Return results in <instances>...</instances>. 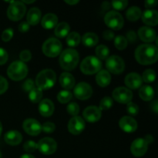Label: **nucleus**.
Instances as JSON below:
<instances>
[{"label": "nucleus", "mask_w": 158, "mask_h": 158, "mask_svg": "<svg viewBox=\"0 0 158 158\" xmlns=\"http://www.w3.org/2000/svg\"><path fill=\"white\" fill-rule=\"evenodd\" d=\"M136 60L141 65H151L158 59L157 46L153 44H143L135 50Z\"/></svg>", "instance_id": "f257e3e1"}, {"label": "nucleus", "mask_w": 158, "mask_h": 158, "mask_svg": "<svg viewBox=\"0 0 158 158\" xmlns=\"http://www.w3.org/2000/svg\"><path fill=\"white\" fill-rule=\"evenodd\" d=\"M79 60V53L76 49H66L60 53L59 62L63 69L70 71L77 67Z\"/></svg>", "instance_id": "f03ea898"}, {"label": "nucleus", "mask_w": 158, "mask_h": 158, "mask_svg": "<svg viewBox=\"0 0 158 158\" xmlns=\"http://www.w3.org/2000/svg\"><path fill=\"white\" fill-rule=\"evenodd\" d=\"M56 80V75L55 72L50 69H43L39 73L35 79L36 87L43 89H49L54 86Z\"/></svg>", "instance_id": "7ed1b4c3"}, {"label": "nucleus", "mask_w": 158, "mask_h": 158, "mask_svg": "<svg viewBox=\"0 0 158 158\" xmlns=\"http://www.w3.org/2000/svg\"><path fill=\"white\" fill-rule=\"evenodd\" d=\"M8 77L14 81L23 80L28 74V67L22 61H15L10 64L7 69Z\"/></svg>", "instance_id": "20e7f679"}, {"label": "nucleus", "mask_w": 158, "mask_h": 158, "mask_svg": "<svg viewBox=\"0 0 158 158\" xmlns=\"http://www.w3.org/2000/svg\"><path fill=\"white\" fill-rule=\"evenodd\" d=\"M102 63L96 56H89L86 57L80 64L82 73L86 75H93L101 70Z\"/></svg>", "instance_id": "39448f33"}, {"label": "nucleus", "mask_w": 158, "mask_h": 158, "mask_svg": "<svg viewBox=\"0 0 158 158\" xmlns=\"http://www.w3.org/2000/svg\"><path fill=\"white\" fill-rule=\"evenodd\" d=\"M63 46L61 42L56 38L48 39L43 45V52L48 57H56L61 53Z\"/></svg>", "instance_id": "423d86ee"}, {"label": "nucleus", "mask_w": 158, "mask_h": 158, "mask_svg": "<svg viewBox=\"0 0 158 158\" xmlns=\"http://www.w3.org/2000/svg\"><path fill=\"white\" fill-rule=\"evenodd\" d=\"M26 11L25 4L20 1H14L8 8L7 15L12 21H19L23 18Z\"/></svg>", "instance_id": "0eeeda50"}, {"label": "nucleus", "mask_w": 158, "mask_h": 158, "mask_svg": "<svg viewBox=\"0 0 158 158\" xmlns=\"http://www.w3.org/2000/svg\"><path fill=\"white\" fill-rule=\"evenodd\" d=\"M104 22L108 27L114 30H119L123 28L124 24L123 16L117 11H110L107 12L104 17Z\"/></svg>", "instance_id": "6e6552de"}, {"label": "nucleus", "mask_w": 158, "mask_h": 158, "mask_svg": "<svg viewBox=\"0 0 158 158\" xmlns=\"http://www.w3.org/2000/svg\"><path fill=\"white\" fill-rule=\"evenodd\" d=\"M106 67L109 73L118 75L124 71L125 63L123 59L118 56H110L106 59Z\"/></svg>", "instance_id": "1a4fd4ad"}, {"label": "nucleus", "mask_w": 158, "mask_h": 158, "mask_svg": "<svg viewBox=\"0 0 158 158\" xmlns=\"http://www.w3.org/2000/svg\"><path fill=\"white\" fill-rule=\"evenodd\" d=\"M38 150L44 155H51L54 154L57 149V143L55 140L50 137H44L37 143Z\"/></svg>", "instance_id": "9d476101"}, {"label": "nucleus", "mask_w": 158, "mask_h": 158, "mask_svg": "<svg viewBox=\"0 0 158 158\" xmlns=\"http://www.w3.org/2000/svg\"><path fill=\"white\" fill-rule=\"evenodd\" d=\"M113 98L120 103H127L131 102L133 98V93L131 89L127 87L116 88L113 92Z\"/></svg>", "instance_id": "9b49d317"}, {"label": "nucleus", "mask_w": 158, "mask_h": 158, "mask_svg": "<svg viewBox=\"0 0 158 158\" xmlns=\"http://www.w3.org/2000/svg\"><path fill=\"white\" fill-rule=\"evenodd\" d=\"M93 89L88 83L82 82L78 83L74 88V94L77 99L80 100H88L92 96Z\"/></svg>", "instance_id": "f8f14e48"}, {"label": "nucleus", "mask_w": 158, "mask_h": 158, "mask_svg": "<svg viewBox=\"0 0 158 158\" xmlns=\"http://www.w3.org/2000/svg\"><path fill=\"white\" fill-rule=\"evenodd\" d=\"M23 128L26 134L31 136L39 135L42 131V125L35 119H26L23 122Z\"/></svg>", "instance_id": "ddd939ff"}, {"label": "nucleus", "mask_w": 158, "mask_h": 158, "mask_svg": "<svg viewBox=\"0 0 158 158\" xmlns=\"http://www.w3.org/2000/svg\"><path fill=\"white\" fill-rule=\"evenodd\" d=\"M148 143L143 138H138L134 140L131 146V151L135 157H140L144 155L148 151Z\"/></svg>", "instance_id": "4468645a"}, {"label": "nucleus", "mask_w": 158, "mask_h": 158, "mask_svg": "<svg viewBox=\"0 0 158 158\" xmlns=\"http://www.w3.org/2000/svg\"><path fill=\"white\" fill-rule=\"evenodd\" d=\"M85 129V122L82 117L79 116L72 117L68 123V130L73 135L81 134Z\"/></svg>", "instance_id": "2eb2a0df"}, {"label": "nucleus", "mask_w": 158, "mask_h": 158, "mask_svg": "<svg viewBox=\"0 0 158 158\" xmlns=\"http://www.w3.org/2000/svg\"><path fill=\"white\" fill-rule=\"evenodd\" d=\"M102 112L100 108L96 106H90L83 110V116L86 121L89 123H95L101 118Z\"/></svg>", "instance_id": "dca6fc26"}, {"label": "nucleus", "mask_w": 158, "mask_h": 158, "mask_svg": "<svg viewBox=\"0 0 158 158\" xmlns=\"http://www.w3.org/2000/svg\"><path fill=\"white\" fill-rule=\"evenodd\" d=\"M124 82L129 89H137L140 88V86H141L142 83H143V80L140 74L137 73H131L126 76Z\"/></svg>", "instance_id": "f3484780"}, {"label": "nucleus", "mask_w": 158, "mask_h": 158, "mask_svg": "<svg viewBox=\"0 0 158 158\" xmlns=\"http://www.w3.org/2000/svg\"><path fill=\"white\" fill-rule=\"evenodd\" d=\"M119 126L124 132L133 133L137 129V123L133 117L124 116L119 121Z\"/></svg>", "instance_id": "a211bd4d"}, {"label": "nucleus", "mask_w": 158, "mask_h": 158, "mask_svg": "<svg viewBox=\"0 0 158 158\" xmlns=\"http://www.w3.org/2000/svg\"><path fill=\"white\" fill-rule=\"evenodd\" d=\"M138 36L144 43H152L157 38V34L154 29L148 26H143L139 29Z\"/></svg>", "instance_id": "6ab92c4d"}, {"label": "nucleus", "mask_w": 158, "mask_h": 158, "mask_svg": "<svg viewBox=\"0 0 158 158\" xmlns=\"http://www.w3.org/2000/svg\"><path fill=\"white\" fill-rule=\"evenodd\" d=\"M142 20L146 25L150 26H155L158 23V13L154 9L145 10L141 15Z\"/></svg>", "instance_id": "aec40b11"}, {"label": "nucleus", "mask_w": 158, "mask_h": 158, "mask_svg": "<svg viewBox=\"0 0 158 158\" xmlns=\"http://www.w3.org/2000/svg\"><path fill=\"white\" fill-rule=\"evenodd\" d=\"M40 114L43 117H50L54 112V104L49 99H44L41 100L39 105Z\"/></svg>", "instance_id": "412c9836"}, {"label": "nucleus", "mask_w": 158, "mask_h": 158, "mask_svg": "<svg viewBox=\"0 0 158 158\" xmlns=\"http://www.w3.org/2000/svg\"><path fill=\"white\" fill-rule=\"evenodd\" d=\"M4 140L9 145L15 146L21 143L23 140V136L19 131H10L5 134Z\"/></svg>", "instance_id": "4be33fe9"}, {"label": "nucleus", "mask_w": 158, "mask_h": 158, "mask_svg": "<svg viewBox=\"0 0 158 158\" xmlns=\"http://www.w3.org/2000/svg\"><path fill=\"white\" fill-rule=\"evenodd\" d=\"M60 83L66 90H69L75 86V78L69 73H63L60 77Z\"/></svg>", "instance_id": "5701e85b"}, {"label": "nucleus", "mask_w": 158, "mask_h": 158, "mask_svg": "<svg viewBox=\"0 0 158 158\" xmlns=\"http://www.w3.org/2000/svg\"><path fill=\"white\" fill-rule=\"evenodd\" d=\"M58 23V18L53 13H48L42 19L41 24L44 29H51L56 27Z\"/></svg>", "instance_id": "b1692460"}, {"label": "nucleus", "mask_w": 158, "mask_h": 158, "mask_svg": "<svg viewBox=\"0 0 158 158\" xmlns=\"http://www.w3.org/2000/svg\"><path fill=\"white\" fill-rule=\"evenodd\" d=\"M41 11L38 8H32L29 10L27 13V23L29 26H36L41 19Z\"/></svg>", "instance_id": "393cba45"}, {"label": "nucleus", "mask_w": 158, "mask_h": 158, "mask_svg": "<svg viewBox=\"0 0 158 158\" xmlns=\"http://www.w3.org/2000/svg\"><path fill=\"white\" fill-rule=\"evenodd\" d=\"M111 76L107 70H100L97 73L96 82L101 87H106L110 83Z\"/></svg>", "instance_id": "a878e982"}, {"label": "nucleus", "mask_w": 158, "mask_h": 158, "mask_svg": "<svg viewBox=\"0 0 158 158\" xmlns=\"http://www.w3.org/2000/svg\"><path fill=\"white\" fill-rule=\"evenodd\" d=\"M139 96L144 101H150L154 98V89L149 85H145V86H141L140 91H139Z\"/></svg>", "instance_id": "bb28decb"}, {"label": "nucleus", "mask_w": 158, "mask_h": 158, "mask_svg": "<svg viewBox=\"0 0 158 158\" xmlns=\"http://www.w3.org/2000/svg\"><path fill=\"white\" fill-rule=\"evenodd\" d=\"M98 36L94 32H87V33L84 34L83 36L82 37V42H83V45L88 46V47L95 46L98 43Z\"/></svg>", "instance_id": "cd10ccee"}, {"label": "nucleus", "mask_w": 158, "mask_h": 158, "mask_svg": "<svg viewBox=\"0 0 158 158\" xmlns=\"http://www.w3.org/2000/svg\"><path fill=\"white\" fill-rule=\"evenodd\" d=\"M70 27L66 23H60L55 28V35L59 38H65L69 34Z\"/></svg>", "instance_id": "c85d7f7f"}, {"label": "nucleus", "mask_w": 158, "mask_h": 158, "mask_svg": "<svg viewBox=\"0 0 158 158\" xmlns=\"http://www.w3.org/2000/svg\"><path fill=\"white\" fill-rule=\"evenodd\" d=\"M141 10L137 6H132V7L129 8L126 13V16L127 19L132 22L138 20L141 17Z\"/></svg>", "instance_id": "c756f323"}, {"label": "nucleus", "mask_w": 158, "mask_h": 158, "mask_svg": "<svg viewBox=\"0 0 158 158\" xmlns=\"http://www.w3.org/2000/svg\"><path fill=\"white\" fill-rule=\"evenodd\" d=\"M42 98H43V90L39 89L36 86H34L29 92V99L32 103H39L41 101Z\"/></svg>", "instance_id": "7c9ffc66"}, {"label": "nucleus", "mask_w": 158, "mask_h": 158, "mask_svg": "<svg viewBox=\"0 0 158 158\" xmlns=\"http://www.w3.org/2000/svg\"><path fill=\"white\" fill-rule=\"evenodd\" d=\"M80 41H81V37L78 32H72L68 34V35L66 36V43L68 46H71V47L77 46L80 44Z\"/></svg>", "instance_id": "2f4dec72"}, {"label": "nucleus", "mask_w": 158, "mask_h": 158, "mask_svg": "<svg viewBox=\"0 0 158 158\" xmlns=\"http://www.w3.org/2000/svg\"><path fill=\"white\" fill-rule=\"evenodd\" d=\"M97 58L100 60H105L109 57L110 50L107 46L104 45H100L97 47L95 50Z\"/></svg>", "instance_id": "473e14b6"}, {"label": "nucleus", "mask_w": 158, "mask_h": 158, "mask_svg": "<svg viewBox=\"0 0 158 158\" xmlns=\"http://www.w3.org/2000/svg\"><path fill=\"white\" fill-rule=\"evenodd\" d=\"M127 40L123 35H117L114 38V46L118 50H123L127 46Z\"/></svg>", "instance_id": "72a5a7b5"}, {"label": "nucleus", "mask_w": 158, "mask_h": 158, "mask_svg": "<svg viewBox=\"0 0 158 158\" xmlns=\"http://www.w3.org/2000/svg\"><path fill=\"white\" fill-rule=\"evenodd\" d=\"M73 98V94L69 90H62L57 95V100L61 103H66L71 100Z\"/></svg>", "instance_id": "f704fd0d"}, {"label": "nucleus", "mask_w": 158, "mask_h": 158, "mask_svg": "<svg viewBox=\"0 0 158 158\" xmlns=\"http://www.w3.org/2000/svg\"><path fill=\"white\" fill-rule=\"evenodd\" d=\"M142 80L143 81L146 82V83H152L156 80V73L155 71L151 69H146L143 72V77H142Z\"/></svg>", "instance_id": "c9c22d12"}, {"label": "nucleus", "mask_w": 158, "mask_h": 158, "mask_svg": "<svg viewBox=\"0 0 158 158\" xmlns=\"http://www.w3.org/2000/svg\"><path fill=\"white\" fill-rule=\"evenodd\" d=\"M113 102L112 98H110V97H105L100 100V110H109L111 106H113Z\"/></svg>", "instance_id": "e433bc0d"}, {"label": "nucleus", "mask_w": 158, "mask_h": 158, "mask_svg": "<svg viewBox=\"0 0 158 158\" xmlns=\"http://www.w3.org/2000/svg\"><path fill=\"white\" fill-rule=\"evenodd\" d=\"M66 110L69 113L70 115L76 117V116L78 115L79 112H80V106L75 102H73V103H69L66 106Z\"/></svg>", "instance_id": "4c0bfd02"}, {"label": "nucleus", "mask_w": 158, "mask_h": 158, "mask_svg": "<svg viewBox=\"0 0 158 158\" xmlns=\"http://www.w3.org/2000/svg\"><path fill=\"white\" fill-rule=\"evenodd\" d=\"M24 151L28 153H32L38 149V145L33 140H28L23 144Z\"/></svg>", "instance_id": "58836bf2"}, {"label": "nucleus", "mask_w": 158, "mask_h": 158, "mask_svg": "<svg viewBox=\"0 0 158 158\" xmlns=\"http://www.w3.org/2000/svg\"><path fill=\"white\" fill-rule=\"evenodd\" d=\"M112 6L114 9L117 10H123L126 9L128 5V2L127 0H115L112 2Z\"/></svg>", "instance_id": "ea45409f"}, {"label": "nucleus", "mask_w": 158, "mask_h": 158, "mask_svg": "<svg viewBox=\"0 0 158 158\" xmlns=\"http://www.w3.org/2000/svg\"><path fill=\"white\" fill-rule=\"evenodd\" d=\"M127 110L129 113L131 115L135 116L138 114L139 112V107L135 103H133V102H130L127 105Z\"/></svg>", "instance_id": "a19ab883"}, {"label": "nucleus", "mask_w": 158, "mask_h": 158, "mask_svg": "<svg viewBox=\"0 0 158 158\" xmlns=\"http://www.w3.org/2000/svg\"><path fill=\"white\" fill-rule=\"evenodd\" d=\"M55 130V124L53 123H51V122H46L42 125V131H44L45 133H47V134L52 133Z\"/></svg>", "instance_id": "79ce46f5"}, {"label": "nucleus", "mask_w": 158, "mask_h": 158, "mask_svg": "<svg viewBox=\"0 0 158 158\" xmlns=\"http://www.w3.org/2000/svg\"><path fill=\"white\" fill-rule=\"evenodd\" d=\"M12 36H13V30L12 29L9 28L3 31L2 34V40L4 42H9V40H12Z\"/></svg>", "instance_id": "37998d69"}, {"label": "nucleus", "mask_w": 158, "mask_h": 158, "mask_svg": "<svg viewBox=\"0 0 158 158\" xmlns=\"http://www.w3.org/2000/svg\"><path fill=\"white\" fill-rule=\"evenodd\" d=\"M19 58L21 60L22 62L25 63V62H29V60L32 58V54H31V52L28 49H25V50L22 51L20 52Z\"/></svg>", "instance_id": "c03bdc74"}, {"label": "nucleus", "mask_w": 158, "mask_h": 158, "mask_svg": "<svg viewBox=\"0 0 158 158\" xmlns=\"http://www.w3.org/2000/svg\"><path fill=\"white\" fill-rule=\"evenodd\" d=\"M9 83H8L6 79L0 76V95L6 93V91L8 89Z\"/></svg>", "instance_id": "a18cd8bd"}, {"label": "nucleus", "mask_w": 158, "mask_h": 158, "mask_svg": "<svg viewBox=\"0 0 158 158\" xmlns=\"http://www.w3.org/2000/svg\"><path fill=\"white\" fill-rule=\"evenodd\" d=\"M34 87V82L32 79H28L23 83V89L26 92H29Z\"/></svg>", "instance_id": "49530a36"}, {"label": "nucleus", "mask_w": 158, "mask_h": 158, "mask_svg": "<svg viewBox=\"0 0 158 158\" xmlns=\"http://www.w3.org/2000/svg\"><path fill=\"white\" fill-rule=\"evenodd\" d=\"M9 56L3 48L0 47V65H3L7 62Z\"/></svg>", "instance_id": "de8ad7c7"}, {"label": "nucleus", "mask_w": 158, "mask_h": 158, "mask_svg": "<svg viewBox=\"0 0 158 158\" xmlns=\"http://www.w3.org/2000/svg\"><path fill=\"white\" fill-rule=\"evenodd\" d=\"M126 39H127V42H129V43H135V42L137 41V34H136L134 31L130 30L129 32L127 33V38Z\"/></svg>", "instance_id": "09e8293b"}, {"label": "nucleus", "mask_w": 158, "mask_h": 158, "mask_svg": "<svg viewBox=\"0 0 158 158\" xmlns=\"http://www.w3.org/2000/svg\"><path fill=\"white\" fill-rule=\"evenodd\" d=\"M30 26L27 22H23L19 25V30L20 32H26L29 30Z\"/></svg>", "instance_id": "8fccbe9b"}, {"label": "nucleus", "mask_w": 158, "mask_h": 158, "mask_svg": "<svg viewBox=\"0 0 158 158\" xmlns=\"http://www.w3.org/2000/svg\"><path fill=\"white\" fill-rule=\"evenodd\" d=\"M103 37L106 40H112L114 38V33L112 30H105L103 32Z\"/></svg>", "instance_id": "3c124183"}, {"label": "nucleus", "mask_w": 158, "mask_h": 158, "mask_svg": "<svg viewBox=\"0 0 158 158\" xmlns=\"http://www.w3.org/2000/svg\"><path fill=\"white\" fill-rule=\"evenodd\" d=\"M157 4V2L156 0H148V1H145L144 5L145 7L147 8H153L155 7Z\"/></svg>", "instance_id": "603ef678"}, {"label": "nucleus", "mask_w": 158, "mask_h": 158, "mask_svg": "<svg viewBox=\"0 0 158 158\" xmlns=\"http://www.w3.org/2000/svg\"><path fill=\"white\" fill-rule=\"evenodd\" d=\"M151 109H152L153 111H154L155 113H157V111H158L157 100H154V101L151 103Z\"/></svg>", "instance_id": "864d4df0"}, {"label": "nucleus", "mask_w": 158, "mask_h": 158, "mask_svg": "<svg viewBox=\"0 0 158 158\" xmlns=\"http://www.w3.org/2000/svg\"><path fill=\"white\" fill-rule=\"evenodd\" d=\"M144 140H146V142L148 143V144L154 142V138H153L152 135H150V134H148V135H147L146 137H145Z\"/></svg>", "instance_id": "5fc2aeb1"}, {"label": "nucleus", "mask_w": 158, "mask_h": 158, "mask_svg": "<svg viewBox=\"0 0 158 158\" xmlns=\"http://www.w3.org/2000/svg\"><path fill=\"white\" fill-rule=\"evenodd\" d=\"M65 2L66 3H67V4H69V5H76V4H77V3H79V1L78 0H72V1H71V0H65Z\"/></svg>", "instance_id": "6e6d98bb"}, {"label": "nucleus", "mask_w": 158, "mask_h": 158, "mask_svg": "<svg viewBox=\"0 0 158 158\" xmlns=\"http://www.w3.org/2000/svg\"><path fill=\"white\" fill-rule=\"evenodd\" d=\"M20 158H35V157H33L32 155H31V154H23V155H22Z\"/></svg>", "instance_id": "4d7b16f0"}, {"label": "nucleus", "mask_w": 158, "mask_h": 158, "mask_svg": "<svg viewBox=\"0 0 158 158\" xmlns=\"http://www.w3.org/2000/svg\"><path fill=\"white\" fill-rule=\"evenodd\" d=\"M22 2L24 4V3H27V4H31V3H33L35 2V1L34 0H32V1H22Z\"/></svg>", "instance_id": "13d9d810"}, {"label": "nucleus", "mask_w": 158, "mask_h": 158, "mask_svg": "<svg viewBox=\"0 0 158 158\" xmlns=\"http://www.w3.org/2000/svg\"><path fill=\"white\" fill-rule=\"evenodd\" d=\"M2 132V125L1 122H0V136H1Z\"/></svg>", "instance_id": "bf43d9fd"}, {"label": "nucleus", "mask_w": 158, "mask_h": 158, "mask_svg": "<svg viewBox=\"0 0 158 158\" xmlns=\"http://www.w3.org/2000/svg\"><path fill=\"white\" fill-rule=\"evenodd\" d=\"M0 158H2V153H1V151H0Z\"/></svg>", "instance_id": "052dcab7"}]
</instances>
